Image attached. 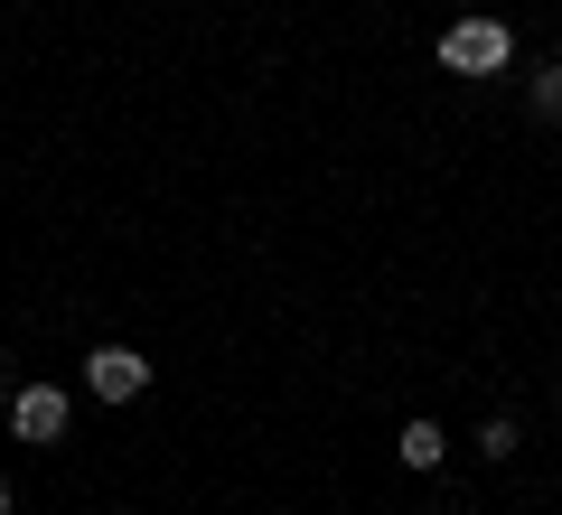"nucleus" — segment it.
<instances>
[{"label": "nucleus", "instance_id": "nucleus-2", "mask_svg": "<svg viewBox=\"0 0 562 515\" xmlns=\"http://www.w3.org/2000/svg\"><path fill=\"white\" fill-rule=\"evenodd\" d=\"M85 394L94 403H140L150 394V357H140V347H94V357H85Z\"/></svg>", "mask_w": 562, "mask_h": 515}, {"label": "nucleus", "instance_id": "nucleus-4", "mask_svg": "<svg viewBox=\"0 0 562 515\" xmlns=\"http://www.w3.org/2000/svg\"><path fill=\"white\" fill-rule=\"evenodd\" d=\"M394 459H403V469H422V478H431V469H441V459H450L441 422H403V432H394Z\"/></svg>", "mask_w": 562, "mask_h": 515}, {"label": "nucleus", "instance_id": "nucleus-3", "mask_svg": "<svg viewBox=\"0 0 562 515\" xmlns=\"http://www.w3.org/2000/svg\"><path fill=\"white\" fill-rule=\"evenodd\" d=\"M66 422H76V403H66V384H20V394H10V432H20L29 450H47V440H66Z\"/></svg>", "mask_w": 562, "mask_h": 515}, {"label": "nucleus", "instance_id": "nucleus-6", "mask_svg": "<svg viewBox=\"0 0 562 515\" xmlns=\"http://www.w3.org/2000/svg\"><path fill=\"white\" fill-rule=\"evenodd\" d=\"M10 506H20V496H10V478H0V515H10Z\"/></svg>", "mask_w": 562, "mask_h": 515}, {"label": "nucleus", "instance_id": "nucleus-1", "mask_svg": "<svg viewBox=\"0 0 562 515\" xmlns=\"http://www.w3.org/2000/svg\"><path fill=\"white\" fill-rule=\"evenodd\" d=\"M506 57H516L506 20H479V10H469V20H450V29H441V66H450V76H497Z\"/></svg>", "mask_w": 562, "mask_h": 515}, {"label": "nucleus", "instance_id": "nucleus-5", "mask_svg": "<svg viewBox=\"0 0 562 515\" xmlns=\"http://www.w3.org/2000/svg\"><path fill=\"white\" fill-rule=\"evenodd\" d=\"M525 94H535V113H543V122H562V57H543Z\"/></svg>", "mask_w": 562, "mask_h": 515}]
</instances>
